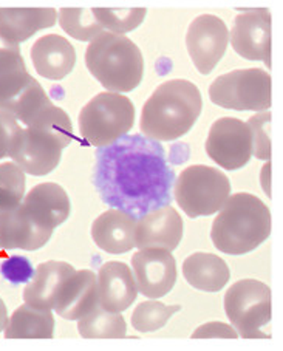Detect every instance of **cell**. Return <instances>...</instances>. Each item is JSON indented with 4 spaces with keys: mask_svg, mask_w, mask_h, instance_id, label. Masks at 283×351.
I'll return each mask as SVG.
<instances>
[{
    "mask_svg": "<svg viewBox=\"0 0 283 351\" xmlns=\"http://www.w3.org/2000/svg\"><path fill=\"white\" fill-rule=\"evenodd\" d=\"M175 172L164 147L141 135H124L98 147L93 184L102 202L135 219L171 204Z\"/></svg>",
    "mask_w": 283,
    "mask_h": 351,
    "instance_id": "6da1fadb",
    "label": "cell"
},
{
    "mask_svg": "<svg viewBox=\"0 0 283 351\" xmlns=\"http://www.w3.org/2000/svg\"><path fill=\"white\" fill-rule=\"evenodd\" d=\"M201 108V93L195 84L186 80L166 81L143 106L141 132L158 143L175 141L194 127Z\"/></svg>",
    "mask_w": 283,
    "mask_h": 351,
    "instance_id": "7a4b0ae2",
    "label": "cell"
},
{
    "mask_svg": "<svg viewBox=\"0 0 283 351\" xmlns=\"http://www.w3.org/2000/svg\"><path fill=\"white\" fill-rule=\"evenodd\" d=\"M271 235V213L260 198L240 192L221 206L212 223L210 239L217 247L230 256L254 251Z\"/></svg>",
    "mask_w": 283,
    "mask_h": 351,
    "instance_id": "3957f363",
    "label": "cell"
},
{
    "mask_svg": "<svg viewBox=\"0 0 283 351\" xmlns=\"http://www.w3.org/2000/svg\"><path fill=\"white\" fill-rule=\"evenodd\" d=\"M73 139V125L69 114L51 104L28 127H22L11 158L23 172L44 177L59 166L62 150Z\"/></svg>",
    "mask_w": 283,
    "mask_h": 351,
    "instance_id": "277c9868",
    "label": "cell"
},
{
    "mask_svg": "<svg viewBox=\"0 0 283 351\" xmlns=\"http://www.w3.org/2000/svg\"><path fill=\"white\" fill-rule=\"evenodd\" d=\"M86 65L101 86L112 93H125L140 86L144 76L143 53L125 36L102 32L90 42Z\"/></svg>",
    "mask_w": 283,
    "mask_h": 351,
    "instance_id": "5b68a950",
    "label": "cell"
},
{
    "mask_svg": "<svg viewBox=\"0 0 283 351\" xmlns=\"http://www.w3.org/2000/svg\"><path fill=\"white\" fill-rule=\"evenodd\" d=\"M51 104L45 90L28 73L21 48L0 47V112L28 127Z\"/></svg>",
    "mask_w": 283,
    "mask_h": 351,
    "instance_id": "8992f818",
    "label": "cell"
},
{
    "mask_svg": "<svg viewBox=\"0 0 283 351\" xmlns=\"http://www.w3.org/2000/svg\"><path fill=\"white\" fill-rule=\"evenodd\" d=\"M135 124V106L127 96L102 92L79 113L82 138L95 147H104L127 135Z\"/></svg>",
    "mask_w": 283,
    "mask_h": 351,
    "instance_id": "52a82bcc",
    "label": "cell"
},
{
    "mask_svg": "<svg viewBox=\"0 0 283 351\" xmlns=\"http://www.w3.org/2000/svg\"><path fill=\"white\" fill-rule=\"evenodd\" d=\"M225 311L237 335L245 339L271 337V288L260 280L243 278L225 294Z\"/></svg>",
    "mask_w": 283,
    "mask_h": 351,
    "instance_id": "ba28073f",
    "label": "cell"
},
{
    "mask_svg": "<svg viewBox=\"0 0 283 351\" xmlns=\"http://www.w3.org/2000/svg\"><path fill=\"white\" fill-rule=\"evenodd\" d=\"M175 199L190 219L219 213L231 197V181L219 169L194 165L186 167L175 181Z\"/></svg>",
    "mask_w": 283,
    "mask_h": 351,
    "instance_id": "9c48e42d",
    "label": "cell"
},
{
    "mask_svg": "<svg viewBox=\"0 0 283 351\" xmlns=\"http://www.w3.org/2000/svg\"><path fill=\"white\" fill-rule=\"evenodd\" d=\"M271 75L264 70H234L210 84L209 98L223 108L260 112L271 107Z\"/></svg>",
    "mask_w": 283,
    "mask_h": 351,
    "instance_id": "30bf717a",
    "label": "cell"
},
{
    "mask_svg": "<svg viewBox=\"0 0 283 351\" xmlns=\"http://www.w3.org/2000/svg\"><path fill=\"white\" fill-rule=\"evenodd\" d=\"M209 158L226 171H237L248 165L252 156L251 130L237 118L217 119L206 139Z\"/></svg>",
    "mask_w": 283,
    "mask_h": 351,
    "instance_id": "8fae6325",
    "label": "cell"
},
{
    "mask_svg": "<svg viewBox=\"0 0 283 351\" xmlns=\"http://www.w3.org/2000/svg\"><path fill=\"white\" fill-rule=\"evenodd\" d=\"M230 44V29L219 16L201 14L195 17L186 34L189 56L201 75H209Z\"/></svg>",
    "mask_w": 283,
    "mask_h": 351,
    "instance_id": "7c38bea8",
    "label": "cell"
},
{
    "mask_svg": "<svg viewBox=\"0 0 283 351\" xmlns=\"http://www.w3.org/2000/svg\"><path fill=\"white\" fill-rule=\"evenodd\" d=\"M138 291L149 299H160L177 283V262L171 251L140 250L132 257Z\"/></svg>",
    "mask_w": 283,
    "mask_h": 351,
    "instance_id": "4fadbf2b",
    "label": "cell"
},
{
    "mask_svg": "<svg viewBox=\"0 0 283 351\" xmlns=\"http://www.w3.org/2000/svg\"><path fill=\"white\" fill-rule=\"evenodd\" d=\"M231 44L240 56L248 60H262L271 66V13L267 8H256L240 13L234 22Z\"/></svg>",
    "mask_w": 283,
    "mask_h": 351,
    "instance_id": "5bb4252c",
    "label": "cell"
},
{
    "mask_svg": "<svg viewBox=\"0 0 283 351\" xmlns=\"http://www.w3.org/2000/svg\"><path fill=\"white\" fill-rule=\"evenodd\" d=\"M183 239V219L171 204L143 215L135 226L138 250L175 251Z\"/></svg>",
    "mask_w": 283,
    "mask_h": 351,
    "instance_id": "9a60e30c",
    "label": "cell"
},
{
    "mask_svg": "<svg viewBox=\"0 0 283 351\" xmlns=\"http://www.w3.org/2000/svg\"><path fill=\"white\" fill-rule=\"evenodd\" d=\"M99 305L98 276L90 269L75 271L54 300L53 310L67 320H79Z\"/></svg>",
    "mask_w": 283,
    "mask_h": 351,
    "instance_id": "2e32d148",
    "label": "cell"
},
{
    "mask_svg": "<svg viewBox=\"0 0 283 351\" xmlns=\"http://www.w3.org/2000/svg\"><path fill=\"white\" fill-rule=\"evenodd\" d=\"M21 208L36 225L53 231L70 217V198L56 183H42L34 186L23 198Z\"/></svg>",
    "mask_w": 283,
    "mask_h": 351,
    "instance_id": "e0dca14e",
    "label": "cell"
},
{
    "mask_svg": "<svg viewBox=\"0 0 283 351\" xmlns=\"http://www.w3.org/2000/svg\"><path fill=\"white\" fill-rule=\"evenodd\" d=\"M54 8H0V42L7 48H19L40 29L56 23Z\"/></svg>",
    "mask_w": 283,
    "mask_h": 351,
    "instance_id": "ac0fdd59",
    "label": "cell"
},
{
    "mask_svg": "<svg viewBox=\"0 0 283 351\" xmlns=\"http://www.w3.org/2000/svg\"><path fill=\"white\" fill-rule=\"evenodd\" d=\"M51 235L53 231L36 225L21 204L14 209H0V250L38 251Z\"/></svg>",
    "mask_w": 283,
    "mask_h": 351,
    "instance_id": "d6986e66",
    "label": "cell"
},
{
    "mask_svg": "<svg viewBox=\"0 0 283 351\" xmlns=\"http://www.w3.org/2000/svg\"><path fill=\"white\" fill-rule=\"evenodd\" d=\"M99 306L110 313H123L136 300L134 272L123 262H107L98 272Z\"/></svg>",
    "mask_w": 283,
    "mask_h": 351,
    "instance_id": "ffe728a7",
    "label": "cell"
},
{
    "mask_svg": "<svg viewBox=\"0 0 283 351\" xmlns=\"http://www.w3.org/2000/svg\"><path fill=\"white\" fill-rule=\"evenodd\" d=\"M38 73L50 81H61L71 73L76 64V50L59 34H47L34 42L29 51Z\"/></svg>",
    "mask_w": 283,
    "mask_h": 351,
    "instance_id": "44dd1931",
    "label": "cell"
},
{
    "mask_svg": "<svg viewBox=\"0 0 283 351\" xmlns=\"http://www.w3.org/2000/svg\"><path fill=\"white\" fill-rule=\"evenodd\" d=\"M136 219L119 209H108L93 221L92 239L108 254H125L135 247Z\"/></svg>",
    "mask_w": 283,
    "mask_h": 351,
    "instance_id": "7402d4cb",
    "label": "cell"
},
{
    "mask_svg": "<svg viewBox=\"0 0 283 351\" xmlns=\"http://www.w3.org/2000/svg\"><path fill=\"white\" fill-rule=\"evenodd\" d=\"M76 269L67 262H50L40 263L38 269L34 271V276L28 282L27 288L23 289V300L25 304L34 308H45L53 310L54 300L59 289L62 288L65 280L73 274Z\"/></svg>",
    "mask_w": 283,
    "mask_h": 351,
    "instance_id": "603a6c76",
    "label": "cell"
},
{
    "mask_svg": "<svg viewBox=\"0 0 283 351\" xmlns=\"http://www.w3.org/2000/svg\"><path fill=\"white\" fill-rule=\"evenodd\" d=\"M183 276L192 288L204 293H219L231 278L230 266L210 252H195L183 262Z\"/></svg>",
    "mask_w": 283,
    "mask_h": 351,
    "instance_id": "cb8c5ba5",
    "label": "cell"
},
{
    "mask_svg": "<svg viewBox=\"0 0 283 351\" xmlns=\"http://www.w3.org/2000/svg\"><path fill=\"white\" fill-rule=\"evenodd\" d=\"M54 335V317L51 310L22 305L13 313L5 326L8 339H51Z\"/></svg>",
    "mask_w": 283,
    "mask_h": 351,
    "instance_id": "d4e9b609",
    "label": "cell"
},
{
    "mask_svg": "<svg viewBox=\"0 0 283 351\" xmlns=\"http://www.w3.org/2000/svg\"><path fill=\"white\" fill-rule=\"evenodd\" d=\"M77 331L87 339H121L125 337L127 325L121 313H110L98 305L77 322Z\"/></svg>",
    "mask_w": 283,
    "mask_h": 351,
    "instance_id": "484cf974",
    "label": "cell"
},
{
    "mask_svg": "<svg viewBox=\"0 0 283 351\" xmlns=\"http://www.w3.org/2000/svg\"><path fill=\"white\" fill-rule=\"evenodd\" d=\"M59 23L65 33L81 42H92L104 28L96 21L92 8H61Z\"/></svg>",
    "mask_w": 283,
    "mask_h": 351,
    "instance_id": "4316f807",
    "label": "cell"
},
{
    "mask_svg": "<svg viewBox=\"0 0 283 351\" xmlns=\"http://www.w3.org/2000/svg\"><path fill=\"white\" fill-rule=\"evenodd\" d=\"M96 21L108 33L123 36L141 25L147 14L146 8H92Z\"/></svg>",
    "mask_w": 283,
    "mask_h": 351,
    "instance_id": "83f0119b",
    "label": "cell"
},
{
    "mask_svg": "<svg viewBox=\"0 0 283 351\" xmlns=\"http://www.w3.org/2000/svg\"><path fill=\"white\" fill-rule=\"evenodd\" d=\"M178 311H182L180 305L167 306L156 299L146 300L138 305L132 314V326L140 332L158 331Z\"/></svg>",
    "mask_w": 283,
    "mask_h": 351,
    "instance_id": "f1b7e54d",
    "label": "cell"
},
{
    "mask_svg": "<svg viewBox=\"0 0 283 351\" xmlns=\"http://www.w3.org/2000/svg\"><path fill=\"white\" fill-rule=\"evenodd\" d=\"M25 172L16 162L0 165V209H14L25 197Z\"/></svg>",
    "mask_w": 283,
    "mask_h": 351,
    "instance_id": "f546056e",
    "label": "cell"
},
{
    "mask_svg": "<svg viewBox=\"0 0 283 351\" xmlns=\"http://www.w3.org/2000/svg\"><path fill=\"white\" fill-rule=\"evenodd\" d=\"M252 139V155L258 160L271 158V113L262 112L252 117L248 123Z\"/></svg>",
    "mask_w": 283,
    "mask_h": 351,
    "instance_id": "4dcf8cb0",
    "label": "cell"
},
{
    "mask_svg": "<svg viewBox=\"0 0 283 351\" xmlns=\"http://www.w3.org/2000/svg\"><path fill=\"white\" fill-rule=\"evenodd\" d=\"M34 271L32 262L23 256H11L0 265V274L13 285L28 283L33 278Z\"/></svg>",
    "mask_w": 283,
    "mask_h": 351,
    "instance_id": "1f68e13d",
    "label": "cell"
},
{
    "mask_svg": "<svg viewBox=\"0 0 283 351\" xmlns=\"http://www.w3.org/2000/svg\"><path fill=\"white\" fill-rule=\"evenodd\" d=\"M21 130L19 121L7 112H0V160L13 155Z\"/></svg>",
    "mask_w": 283,
    "mask_h": 351,
    "instance_id": "d6a6232c",
    "label": "cell"
},
{
    "mask_svg": "<svg viewBox=\"0 0 283 351\" xmlns=\"http://www.w3.org/2000/svg\"><path fill=\"white\" fill-rule=\"evenodd\" d=\"M232 337L237 339L238 335L237 331L231 328L230 325L223 324V322H210L206 325H201L200 328L194 331L192 337Z\"/></svg>",
    "mask_w": 283,
    "mask_h": 351,
    "instance_id": "836d02e7",
    "label": "cell"
},
{
    "mask_svg": "<svg viewBox=\"0 0 283 351\" xmlns=\"http://www.w3.org/2000/svg\"><path fill=\"white\" fill-rule=\"evenodd\" d=\"M5 326H7V308L0 300V331L5 330Z\"/></svg>",
    "mask_w": 283,
    "mask_h": 351,
    "instance_id": "e575fe53",
    "label": "cell"
}]
</instances>
